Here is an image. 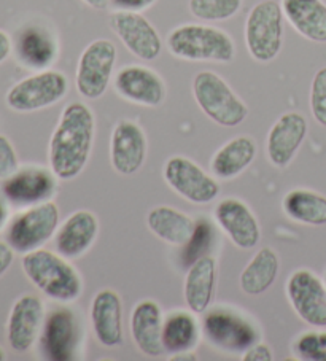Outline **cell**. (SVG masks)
<instances>
[{
  "instance_id": "6da1fadb",
  "label": "cell",
  "mask_w": 326,
  "mask_h": 361,
  "mask_svg": "<svg viewBox=\"0 0 326 361\" xmlns=\"http://www.w3.org/2000/svg\"><path fill=\"white\" fill-rule=\"evenodd\" d=\"M96 118L83 102H72L62 111L49 140V166L56 178L73 180L90 161Z\"/></svg>"
},
{
  "instance_id": "7a4b0ae2",
  "label": "cell",
  "mask_w": 326,
  "mask_h": 361,
  "mask_svg": "<svg viewBox=\"0 0 326 361\" xmlns=\"http://www.w3.org/2000/svg\"><path fill=\"white\" fill-rule=\"evenodd\" d=\"M23 271L42 293L59 302L78 300L83 280L66 257L37 248L23 257Z\"/></svg>"
},
{
  "instance_id": "3957f363",
  "label": "cell",
  "mask_w": 326,
  "mask_h": 361,
  "mask_svg": "<svg viewBox=\"0 0 326 361\" xmlns=\"http://www.w3.org/2000/svg\"><path fill=\"white\" fill-rule=\"evenodd\" d=\"M167 48L175 58L193 62H231L236 47L224 30L205 24H183L167 37Z\"/></svg>"
},
{
  "instance_id": "277c9868",
  "label": "cell",
  "mask_w": 326,
  "mask_h": 361,
  "mask_svg": "<svg viewBox=\"0 0 326 361\" xmlns=\"http://www.w3.org/2000/svg\"><path fill=\"white\" fill-rule=\"evenodd\" d=\"M193 94L199 109L220 126H239L248 115L246 102L218 73L212 71H203L194 77Z\"/></svg>"
},
{
  "instance_id": "5b68a950",
  "label": "cell",
  "mask_w": 326,
  "mask_h": 361,
  "mask_svg": "<svg viewBox=\"0 0 326 361\" xmlns=\"http://www.w3.org/2000/svg\"><path fill=\"white\" fill-rule=\"evenodd\" d=\"M284 43V10L275 0H261L250 10L246 21V45L255 61L271 62Z\"/></svg>"
},
{
  "instance_id": "8992f818",
  "label": "cell",
  "mask_w": 326,
  "mask_h": 361,
  "mask_svg": "<svg viewBox=\"0 0 326 361\" xmlns=\"http://www.w3.org/2000/svg\"><path fill=\"white\" fill-rule=\"evenodd\" d=\"M59 226V207L52 199L15 216L7 231V242L15 252L26 255L42 248Z\"/></svg>"
},
{
  "instance_id": "52a82bcc",
  "label": "cell",
  "mask_w": 326,
  "mask_h": 361,
  "mask_svg": "<svg viewBox=\"0 0 326 361\" xmlns=\"http://www.w3.org/2000/svg\"><path fill=\"white\" fill-rule=\"evenodd\" d=\"M67 77L58 71H40L18 82L7 92V105L20 114H30L58 104L67 94Z\"/></svg>"
},
{
  "instance_id": "ba28073f",
  "label": "cell",
  "mask_w": 326,
  "mask_h": 361,
  "mask_svg": "<svg viewBox=\"0 0 326 361\" xmlns=\"http://www.w3.org/2000/svg\"><path fill=\"white\" fill-rule=\"evenodd\" d=\"M116 47L114 42L107 39L91 42L80 56L77 75H75L80 96L91 101L102 97L114 77Z\"/></svg>"
},
{
  "instance_id": "9c48e42d",
  "label": "cell",
  "mask_w": 326,
  "mask_h": 361,
  "mask_svg": "<svg viewBox=\"0 0 326 361\" xmlns=\"http://www.w3.org/2000/svg\"><path fill=\"white\" fill-rule=\"evenodd\" d=\"M166 183L186 201L210 204L220 195V185L194 161L185 157H172L162 169Z\"/></svg>"
},
{
  "instance_id": "30bf717a",
  "label": "cell",
  "mask_w": 326,
  "mask_h": 361,
  "mask_svg": "<svg viewBox=\"0 0 326 361\" xmlns=\"http://www.w3.org/2000/svg\"><path fill=\"white\" fill-rule=\"evenodd\" d=\"M286 296L307 325L326 326V285L317 274L309 269L293 272L286 282Z\"/></svg>"
},
{
  "instance_id": "8fae6325",
  "label": "cell",
  "mask_w": 326,
  "mask_h": 361,
  "mask_svg": "<svg viewBox=\"0 0 326 361\" xmlns=\"http://www.w3.org/2000/svg\"><path fill=\"white\" fill-rule=\"evenodd\" d=\"M203 331L212 345L233 353L247 352L258 341V333L252 323L223 309L205 314Z\"/></svg>"
},
{
  "instance_id": "7c38bea8",
  "label": "cell",
  "mask_w": 326,
  "mask_h": 361,
  "mask_svg": "<svg viewBox=\"0 0 326 361\" xmlns=\"http://www.w3.org/2000/svg\"><path fill=\"white\" fill-rule=\"evenodd\" d=\"M109 24L123 45L139 59L153 61L161 54L162 40L158 30L139 11L118 10L110 15Z\"/></svg>"
},
{
  "instance_id": "4fadbf2b",
  "label": "cell",
  "mask_w": 326,
  "mask_h": 361,
  "mask_svg": "<svg viewBox=\"0 0 326 361\" xmlns=\"http://www.w3.org/2000/svg\"><path fill=\"white\" fill-rule=\"evenodd\" d=\"M147 150V135L139 124L131 120L116 123L110 140V161L115 172L134 176L145 163Z\"/></svg>"
},
{
  "instance_id": "5bb4252c",
  "label": "cell",
  "mask_w": 326,
  "mask_h": 361,
  "mask_svg": "<svg viewBox=\"0 0 326 361\" xmlns=\"http://www.w3.org/2000/svg\"><path fill=\"white\" fill-rule=\"evenodd\" d=\"M115 90L123 99L143 107H158L166 99L164 80L145 66L123 67L115 75Z\"/></svg>"
},
{
  "instance_id": "9a60e30c",
  "label": "cell",
  "mask_w": 326,
  "mask_h": 361,
  "mask_svg": "<svg viewBox=\"0 0 326 361\" xmlns=\"http://www.w3.org/2000/svg\"><path fill=\"white\" fill-rule=\"evenodd\" d=\"M307 120L299 111H288L272 124L266 140V153L271 164L286 167L296 157L307 135Z\"/></svg>"
},
{
  "instance_id": "2e32d148",
  "label": "cell",
  "mask_w": 326,
  "mask_h": 361,
  "mask_svg": "<svg viewBox=\"0 0 326 361\" xmlns=\"http://www.w3.org/2000/svg\"><path fill=\"white\" fill-rule=\"evenodd\" d=\"M215 219L231 242L242 250H252L261 239L258 220L246 202L241 199L228 197L217 205Z\"/></svg>"
},
{
  "instance_id": "e0dca14e",
  "label": "cell",
  "mask_w": 326,
  "mask_h": 361,
  "mask_svg": "<svg viewBox=\"0 0 326 361\" xmlns=\"http://www.w3.org/2000/svg\"><path fill=\"white\" fill-rule=\"evenodd\" d=\"M43 319L45 306L40 298L24 295L16 300L7 322V338L11 348L16 352H28L39 336Z\"/></svg>"
},
{
  "instance_id": "ac0fdd59",
  "label": "cell",
  "mask_w": 326,
  "mask_h": 361,
  "mask_svg": "<svg viewBox=\"0 0 326 361\" xmlns=\"http://www.w3.org/2000/svg\"><path fill=\"white\" fill-rule=\"evenodd\" d=\"M56 176L39 167H28L5 178L2 191L16 205H37L49 201L56 192Z\"/></svg>"
},
{
  "instance_id": "d6986e66",
  "label": "cell",
  "mask_w": 326,
  "mask_h": 361,
  "mask_svg": "<svg viewBox=\"0 0 326 361\" xmlns=\"http://www.w3.org/2000/svg\"><path fill=\"white\" fill-rule=\"evenodd\" d=\"M91 323L99 344L115 347L123 342V304L115 290H100L91 302Z\"/></svg>"
},
{
  "instance_id": "ffe728a7",
  "label": "cell",
  "mask_w": 326,
  "mask_h": 361,
  "mask_svg": "<svg viewBox=\"0 0 326 361\" xmlns=\"http://www.w3.org/2000/svg\"><path fill=\"white\" fill-rule=\"evenodd\" d=\"M99 234V220L90 210H77L56 233V248L68 259L83 257Z\"/></svg>"
},
{
  "instance_id": "44dd1931",
  "label": "cell",
  "mask_w": 326,
  "mask_h": 361,
  "mask_svg": "<svg viewBox=\"0 0 326 361\" xmlns=\"http://www.w3.org/2000/svg\"><path fill=\"white\" fill-rule=\"evenodd\" d=\"M42 347L47 358L71 361L77 350V323L68 310H54L43 326Z\"/></svg>"
},
{
  "instance_id": "7402d4cb",
  "label": "cell",
  "mask_w": 326,
  "mask_h": 361,
  "mask_svg": "<svg viewBox=\"0 0 326 361\" xmlns=\"http://www.w3.org/2000/svg\"><path fill=\"white\" fill-rule=\"evenodd\" d=\"M162 312L158 302L142 301L131 314V334L139 350L147 357H159L162 345Z\"/></svg>"
},
{
  "instance_id": "603a6c76",
  "label": "cell",
  "mask_w": 326,
  "mask_h": 361,
  "mask_svg": "<svg viewBox=\"0 0 326 361\" xmlns=\"http://www.w3.org/2000/svg\"><path fill=\"white\" fill-rule=\"evenodd\" d=\"M217 285V261L209 255L193 261L185 277V302L193 314H205Z\"/></svg>"
},
{
  "instance_id": "cb8c5ba5",
  "label": "cell",
  "mask_w": 326,
  "mask_h": 361,
  "mask_svg": "<svg viewBox=\"0 0 326 361\" xmlns=\"http://www.w3.org/2000/svg\"><path fill=\"white\" fill-rule=\"evenodd\" d=\"M284 16L298 34L317 43H326V4L323 0H282Z\"/></svg>"
},
{
  "instance_id": "d4e9b609",
  "label": "cell",
  "mask_w": 326,
  "mask_h": 361,
  "mask_svg": "<svg viewBox=\"0 0 326 361\" xmlns=\"http://www.w3.org/2000/svg\"><path fill=\"white\" fill-rule=\"evenodd\" d=\"M147 226L156 238L177 247L186 245L196 231V223L191 216L169 205H159L150 210Z\"/></svg>"
},
{
  "instance_id": "484cf974",
  "label": "cell",
  "mask_w": 326,
  "mask_h": 361,
  "mask_svg": "<svg viewBox=\"0 0 326 361\" xmlns=\"http://www.w3.org/2000/svg\"><path fill=\"white\" fill-rule=\"evenodd\" d=\"M255 157L256 143L252 137L237 135L215 153L210 163V171L218 178H236L253 163Z\"/></svg>"
},
{
  "instance_id": "4316f807",
  "label": "cell",
  "mask_w": 326,
  "mask_h": 361,
  "mask_svg": "<svg viewBox=\"0 0 326 361\" xmlns=\"http://www.w3.org/2000/svg\"><path fill=\"white\" fill-rule=\"evenodd\" d=\"M16 54L26 67L47 71L58 56V45L48 30L29 26L18 37Z\"/></svg>"
},
{
  "instance_id": "83f0119b",
  "label": "cell",
  "mask_w": 326,
  "mask_h": 361,
  "mask_svg": "<svg viewBox=\"0 0 326 361\" xmlns=\"http://www.w3.org/2000/svg\"><path fill=\"white\" fill-rule=\"evenodd\" d=\"M280 259L271 247H262L241 272V290L246 295L258 296L274 285L279 276Z\"/></svg>"
},
{
  "instance_id": "f1b7e54d",
  "label": "cell",
  "mask_w": 326,
  "mask_h": 361,
  "mask_svg": "<svg viewBox=\"0 0 326 361\" xmlns=\"http://www.w3.org/2000/svg\"><path fill=\"white\" fill-rule=\"evenodd\" d=\"M288 219L310 226L326 225V196L312 190L294 188L282 201Z\"/></svg>"
},
{
  "instance_id": "f546056e",
  "label": "cell",
  "mask_w": 326,
  "mask_h": 361,
  "mask_svg": "<svg viewBox=\"0 0 326 361\" xmlns=\"http://www.w3.org/2000/svg\"><path fill=\"white\" fill-rule=\"evenodd\" d=\"M199 336V323L190 312H172L162 323V345L169 353L191 352Z\"/></svg>"
},
{
  "instance_id": "4dcf8cb0",
  "label": "cell",
  "mask_w": 326,
  "mask_h": 361,
  "mask_svg": "<svg viewBox=\"0 0 326 361\" xmlns=\"http://www.w3.org/2000/svg\"><path fill=\"white\" fill-rule=\"evenodd\" d=\"M188 7L200 21H224L237 15L242 0H190Z\"/></svg>"
},
{
  "instance_id": "1f68e13d",
  "label": "cell",
  "mask_w": 326,
  "mask_h": 361,
  "mask_svg": "<svg viewBox=\"0 0 326 361\" xmlns=\"http://www.w3.org/2000/svg\"><path fill=\"white\" fill-rule=\"evenodd\" d=\"M293 352L299 360L326 361V331H309L294 341Z\"/></svg>"
},
{
  "instance_id": "d6a6232c",
  "label": "cell",
  "mask_w": 326,
  "mask_h": 361,
  "mask_svg": "<svg viewBox=\"0 0 326 361\" xmlns=\"http://www.w3.org/2000/svg\"><path fill=\"white\" fill-rule=\"evenodd\" d=\"M310 111L315 121L326 128V67L320 68L312 80Z\"/></svg>"
},
{
  "instance_id": "836d02e7",
  "label": "cell",
  "mask_w": 326,
  "mask_h": 361,
  "mask_svg": "<svg viewBox=\"0 0 326 361\" xmlns=\"http://www.w3.org/2000/svg\"><path fill=\"white\" fill-rule=\"evenodd\" d=\"M20 171L18 154L8 137L0 135V178H8Z\"/></svg>"
},
{
  "instance_id": "e575fe53",
  "label": "cell",
  "mask_w": 326,
  "mask_h": 361,
  "mask_svg": "<svg viewBox=\"0 0 326 361\" xmlns=\"http://www.w3.org/2000/svg\"><path fill=\"white\" fill-rule=\"evenodd\" d=\"M243 361H271L272 360V353L271 348H269L266 344H253L248 350L243 353L242 357Z\"/></svg>"
},
{
  "instance_id": "d590c367",
  "label": "cell",
  "mask_w": 326,
  "mask_h": 361,
  "mask_svg": "<svg viewBox=\"0 0 326 361\" xmlns=\"http://www.w3.org/2000/svg\"><path fill=\"white\" fill-rule=\"evenodd\" d=\"M115 7L120 10H128V11H140L147 10L148 7L156 2V0H111Z\"/></svg>"
},
{
  "instance_id": "8d00e7d4",
  "label": "cell",
  "mask_w": 326,
  "mask_h": 361,
  "mask_svg": "<svg viewBox=\"0 0 326 361\" xmlns=\"http://www.w3.org/2000/svg\"><path fill=\"white\" fill-rule=\"evenodd\" d=\"M15 259V250L8 242H0V277L10 269Z\"/></svg>"
},
{
  "instance_id": "74e56055",
  "label": "cell",
  "mask_w": 326,
  "mask_h": 361,
  "mask_svg": "<svg viewBox=\"0 0 326 361\" xmlns=\"http://www.w3.org/2000/svg\"><path fill=\"white\" fill-rule=\"evenodd\" d=\"M11 39L7 32H4V30H0V64H2L4 61H7V58L11 53Z\"/></svg>"
},
{
  "instance_id": "f35d334b",
  "label": "cell",
  "mask_w": 326,
  "mask_h": 361,
  "mask_svg": "<svg viewBox=\"0 0 326 361\" xmlns=\"http://www.w3.org/2000/svg\"><path fill=\"white\" fill-rule=\"evenodd\" d=\"M83 2L86 5H90V7L94 10H105L107 7H109V4L111 2V0H83Z\"/></svg>"
},
{
  "instance_id": "ab89813d",
  "label": "cell",
  "mask_w": 326,
  "mask_h": 361,
  "mask_svg": "<svg viewBox=\"0 0 326 361\" xmlns=\"http://www.w3.org/2000/svg\"><path fill=\"white\" fill-rule=\"evenodd\" d=\"M7 219H8L7 205H5L2 199H0V229L5 226V223H7Z\"/></svg>"
},
{
  "instance_id": "60d3db41",
  "label": "cell",
  "mask_w": 326,
  "mask_h": 361,
  "mask_svg": "<svg viewBox=\"0 0 326 361\" xmlns=\"http://www.w3.org/2000/svg\"><path fill=\"white\" fill-rule=\"evenodd\" d=\"M171 360H174V361H181V360H193V361H196L198 357H194V355H193L191 352H183V353H175V355H172Z\"/></svg>"
},
{
  "instance_id": "b9f144b4",
  "label": "cell",
  "mask_w": 326,
  "mask_h": 361,
  "mask_svg": "<svg viewBox=\"0 0 326 361\" xmlns=\"http://www.w3.org/2000/svg\"><path fill=\"white\" fill-rule=\"evenodd\" d=\"M5 358H7V357H5V352H4V348L0 347V361H4Z\"/></svg>"
}]
</instances>
